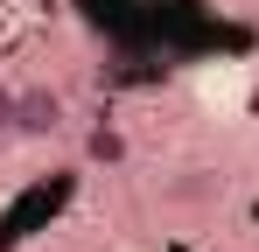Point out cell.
Returning <instances> with one entry per match:
<instances>
[{
  "mask_svg": "<svg viewBox=\"0 0 259 252\" xmlns=\"http://www.w3.org/2000/svg\"><path fill=\"white\" fill-rule=\"evenodd\" d=\"M0 140H14V84H0Z\"/></svg>",
  "mask_w": 259,
  "mask_h": 252,
  "instance_id": "cell-3",
  "label": "cell"
},
{
  "mask_svg": "<svg viewBox=\"0 0 259 252\" xmlns=\"http://www.w3.org/2000/svg\"><path fill=\"white\" fill-rule=\"evenodd\" d=\"M91 161H126V140H119V126H91Z\"/></svg>",
  "mask_w": 259,
  "mask_h": 252,
  "instance_id": "cell-2",
  "label": "cell"
},
{
  "mask_svg": "<svg viewBox=\"0 0 259 252\" xmlns=\"http://www.w3.org/2000/svg\"><path fill=\"white\" fill-rule=\"evenodd\" d=\"M63 119H70L63 91H49V84H14V140H56Z\"/></svg>",
  "mask_w": 259,
  "mask_h": 252,
  "instance_id": "cell-1",
  "label": "cell"
}]
</instances>
